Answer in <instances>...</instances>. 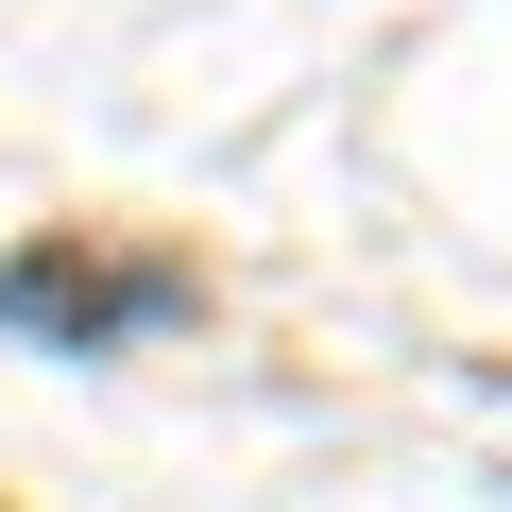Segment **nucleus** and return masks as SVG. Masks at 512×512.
Here are the masks:
<instances>
[{"label": "nucleus", "instance_id": "nucleus-1", "mask_svg": "<svg viewBox=\"0 0 512 512\" xmlns=\"http://www.w3.org/2000/svg\"><path fill=\"white\" fill-rule=\"evenodd\" d=\"M188 308V256H0V325L35 342H120V325H171Z\"/></svg>", "mask_w": 512, "mask_h": 512}]
</instances>
